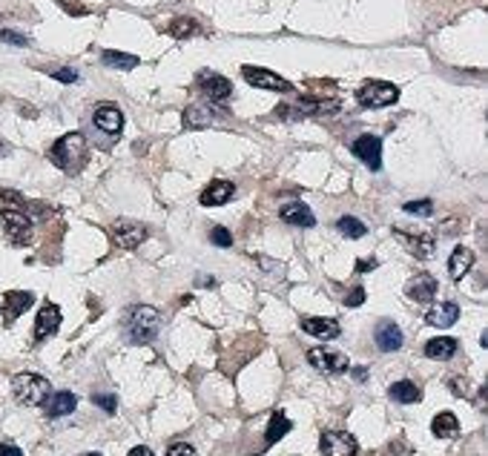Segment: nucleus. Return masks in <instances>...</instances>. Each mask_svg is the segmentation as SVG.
Instances as JSON below:
<instances>
[{
  "instance_id": "1",
  "label": "nucleus",
  "mask_w": 488,
  "mask_h": 456,
  "mask_svg": "<svg viewBox=\"0 0 488 456\" xmlns=\"http://www.w3.org/2000/svg\"><path fill=\"white\" fill-rule=\"evenodd\" d=\"M124 327H127V336H129L132 345H150L158 336L161 316H158V310L150 307V304H135V307L127 310Z\"/></svg>"
},
{
  "instance_id": "2",
  "label": "nucleus",
  "mask_w": 488,
  "mask_h": 456,
  "mask_svg": "<svg viewBox=\"0 0 488 456\" xmlns=\"http://www.w3.org/2000/svg\"><path fill=\"white\" fill-rule=\"evenodd\" d=\"M49 158L63 173H78L86 161V138L81 132H69V135L58 138L55 147L49 150Z\"/></svg>"
},
{
  "instance_id": "3",
  "label": "nucleus",
  "mask_w": 488,
  "mask_h": 456,
  "mask_svg": "<svg viewBox=\"0 0 488 456\" xmlns=\"http://www.w3.org/2000/svg\"><path fill=\"white\" fill-rule=\"evenodd\" d=\"M12 393L20 404L26 407H38V404H46V399H49V382H46L43 376L38 373H17L12 379Z\"/></svg>"
},
{
  "instance_id": "4",
  "label": "nucleus",
  "mask_w": 488,
  "mask_h": 456,
  "mask_svg": "<svg viewBox=\"0 0 488 456\" xmlns=\"http://www.w3.org/2000/svg\"><path fill=\"white\" fill-rule=\"evenodd\" d=\"M356 101L368 109H382V107H391L400 101V89L388 81H368L356 89Z\"/></svg>"
},
{
  "instance_id": "5",
  "label": "nucleus",
  "mask_w": 488,
  "mask_h": 456,
  "mask_svg": "<svg viewBox=\"0 0 488 456\" xmlns=\"http://www.w3.org/2000/svg\"><path fill=\"white\" fill-rule=\"evenodd\" d=\"M0 230L12 244H29L32 238V221L29 215H23L17 210H0Z\"/></svg>"
},
{
  "instance_id": "6",
  "label": "nucleus",
  "mask_w": 488,
  "mask_h": 456,
  "mask_svg": "<svg viewBox=\"0 0 488 456\" xmlns=\"http://www.w3.org/2000/svg\"><path fill=\"white\" fill-rule=\"evenodd\" d=\"M322 456H356L359 453V442L347 434V430H328L322 434Z\"/></svg>"
},
{
  "instance_id": "7",
  "label": "nucleus",
  "mask_w": 488,
  "mask_h": 456,
  "mask_svg": "<svg viewBox=\"0 0 488 456\" xmlns=\"http://www.w3.org/2000/svg\"><path fill=\"white\" fill-rule=\"evenodd\" d=\"M242 75H244V81L253 84L255 89H270V92H290V89H293L290 81L278 78L276 72L262 69V66H244V69H242Z\"/></svg>"
},
{
  "instance_id": "8",
  "label": "nucleus",
  "mask_w": 488,
  "mask_h": 456,
  "mask_svg": "<svg viewBox=\"0 0 488 456\" xmlns=\"http://www.w3.org/2000/svg\"><path fill=\"white\" fill-rule=\"evenodd\" d=\"M351 152L368 166V170H379L382 166V141L377 135H359L351 143Z\"/></svg>"
},
{
  "instance_id": "9",
  "label": "nucleus",
  "mask_w": 488,
  "mask_h": 456,
  "mask_svg": "<svg viewBox=\"0 0 488 456\" xmlns=\"http://www.w3.org/2000/svg\"><path fill=\"white\" fill-rule=\"evenodd\" d=\"M198 89H201L210 101H216V104L227 101L230 95H233V84H230L224 75H219V72H210V69L198 72Z\"/></svg>"
},
{
  "instance_id": "10",
  "label": "nucleus",
  "mask_w": 488,
  "mask_h": 456,
  "mask_svg": "<svg viewBox=\"0 0 488 456\" xmlns=\"http://www.w3.org/2000/svg\"><path fill=\"white\" fill-rule=\"evenodd\" d=\"M92 124H95L104 135H121L124 129V112L112 104H101L95 112H92Z\"/></svg>"
},
{
  "instance_id": "11",
  "label": "nucleus",
  "mask_w": 488,
  "mask_h": 456,
  "mask_svg": "<svg viewBox=\"0 0 488 456\" xmlns=\"http://www.w3.org/2000/svg\"><path fill=\"white\" fill-rule=\"evenodd\" d=\"M308 362L316 370H322V373H342V370H347V356L333 353V350H324V347L308 350Z\"/></svg>"
},
{
  "instance_id": "12",
  "label": "nucleus",
  "mask_w": 488,
  "mask_h": 456,
  "mask_svg": "<svg viewBox=\"0 0 488 456\" xmlns=\"http://www.w3.org/2000/svg\"><path fill=\"white\" fill-rule=\"evenodd\" d=\"M144 238H147V227L138 224V221H118L112 227V242L118 247H124V250L138 247Z\"/></svg>"
},
{
  "instance_id": "13",
  "label": "nucleus",
  "mask_w": 488,
  "mask_h": 456,
  "mask_svg": "<svg viewBox=\"0 0 488 456\" xmlns=\"http://www.w3.org/2000/svg\"><path fill=\"white\" fill-rule=\"evenodd\" d=\"M61 327V310L58 304L52 301H46L40 310H38V322H35V339L43 342V339H49V336H55Z\"/></svg>"
},
{
  "instance_id": "14",
  "label": "nucleus",
  "mask_w": 488,
  "mask_h": 456,
  "mask_svg": "<svg viewBox=\"0 0 488 456\" xmlns=\"http://www.w3.org/2000/svg\"><path fill=\"white\" fill-rule=\"evenodd\" d=\"M374 339H377V347L382 350V353H393V350H400L402 347V330L393 324V322H379L377 324V333H374Z\"/></svg>"
},
{
  "instance_id": "15",
  "label": "nucleus",
  "mask_w": 488,
  "mask_h": 456,
  "mask_svg": "<svg viewBox=\"0 0 488 456\" xmlns=\"http://www.w3.org/2000/svg\"><path fill=\"white\" fill-rule=\"evenodd\" d=\"M278 219H282L285 224H293V227H313V224H316L310 207H308V204H301V201H290V204H285L282 210H278Z\"/></svg>"
},
{
  "instance_id": "16",
  "label": "nucleus",
  "mask_w": 488,
  "mask_h": 456,
  "mask_svg": "<svg viewBox=\"0 0 488 456\" xmlns=\"http://www.w3.org/2000/svg\"><path fill=\"white\" fill-rule=\"evenodd\" d=\"M233 196H236V184L233 181H213L210 187H204L201 204L204 207H221V204H227Z\"/></svg>"
},
{
  "instance_id": "17",
  "label": "nucleus",
  "mask_w": 488,
  "mask_h": 456,
  "mask_svg": "<svg viewBox=\"0 0 488 456\" xmlns=\"http://www.w3.org/2000/svg\"><path fill=\"white\" fill-rule=\"evenodd\" d=\"M457 319H459V307L454 301H443V304L431 307L428 313H425V322L431 327H451Z\"/></svg>"
},
{
  "instance_id": "18",
  "label": "nucleus",
  "mask_w": 488,
  "mask_h": 456,
  "mask_svg": "<svg viewBox=\"0 0 488 456\" xmlns=\"http://www.w3.org/2000/svg\"><path fill=\"white\" fill-rule=\"evenodd\" d=\"M75 404H78V396H75V393L58 391V393L49 396V402H46V414H49L52 419H61V416H69V414H72Z\"/></svg>"
},
{
  "instance_id": "19",
  "label": "nucleus",
  "mask_w": 488,
  "mask_h": 456,
  "mask_svg": "<svg viewBox=\"0 0 488 456\" xmlns=\"http://www.w3.org/2000/svg\"><path fill=\"white\" fill-rule=\"evenodd\" d=\"M408 296H411L414 301H431V299L436 296V281H434V276L420 273L416 278H411V281H408Z\"/></svg>"
},
{
  "instance_id": "20",
  "label": "nucleus",
  "mask_w": 488,
  "mask_h": 456,
  "mask_svg": "<svg viewBox=\"0 0 488 456\" xmlns=\"http://www.w3.org/2000/svg\"><path fill=\"white\" fill-rule=\"evenodd\" d=\"M3 301H6V322H15V319L23 313V310L32 307L35 296H32L29 290H9V293L3 296Z\"/></svg>"
},
{
  "instance_id": "21",
  "label": "nucleus",
  "mask_w": 488,
  "mask_h": 456,
  "mask_svg": "<svg viewBox=\"0 0 488 456\" xmlns=\"http://www.w3.org/2000/svg\"><path fill=\"white\" fill-rule=\"evenodd\" d=\"M301 330L316 336V339H324V342H331L339 336V324L333 319H301Z\"/></svg>"
},
{
  "instance_id": "22",
  "label": "nucleus",
  "mask_w": 488,
  "mask_h": 456,
  "mask_svg": "<svg viewBox=\"0 0 488 456\" xmlns=\"http://www.w3.org/2000/svg\"><path fill=\"white\" fill-rule=\"evenodd\" d=\"M457 339H451V336H436V339H431L425 345V356L428 359H436V362H446V359H451L457 353Z\"/></svg>"
},
{
  "instance_id": "23",
  "label": "nucleus",
  "mask_w": 488,
  "mask_h": 456,
  "mask_svg": "<svg viewBox=\"0 0 488 456\" xmlns=\"http://www.w3.org/2000/svg\"><path fill=\"white\" fill-rule=\"evenodd\" d=\"M474 264V253L469 247H454L451 258H448V276L451 278H462Z\"/></svg>"
},
{
  "instance_id": "24",
  "label": "nucleus",
  "mask_w": 488,
  "mask_h": 456,
  "mask_svg": "<svg viewBox=\"0 0 488 456\" xmlns=\"http://www.w3.org/2000/svg\"><path fill=\"white\" fill-rule=\"evenodd\" d=\"M397 235H400V238H405V247H408L411 253H416L420 258H425V255H431V253H434V235H428V233L414 235V233L397 230Z\"/></svg>"
},
{
  "instance_id": "25",
  "label": "nucleus",
  "mask_w": 488,
  "mask_h": 456,
  "mask_svg": "<svg viewBox=\"0 0 488 456\" xmlns=\"http://www.w3.org/2000/svg\"><path fill=\"white\" fill-rule=\"evenodd\" d=\"M431 430H434V437H439V439H451V437L459 434V422H457V416L451 411H443V414L434 416Z\"/></svg>"
},
{
  "instance_id": "26",
  "label": "nucleus",
  "mask_w": 488,
  "mask_h": 456,
  "mask_svg": "<svg viewBox=\"0 0 488 456\" xmlns=\"http://www.w3.org/2000/svg\"><path fill=\"white\" fill-rule=\"evenodd\" d=\"M391 399L393 402H400V404H414V402H420V388L414 385V382H408V379H402V382H393L391 385Z\"/></svg>"
},
{
  "instance_id": "27",
  "label": "nucleus",
  "mask_w": 488,
  "mask_h": 456,
  "mask_svg": "<svg viewBox=\"0 0 488 456\" xmlns=\"http://www.w3.org/2000/svg\"><path fill=\"white\" fill-rule=\"evenodd\" d=\"M290 427H293V425H290V419H288L282 411L273 414V416H270V425H267V434H265V442H267V445H276L285 434H290Z\"/></svg>"
},
{
  "instance_id": "28",
  "label": "nucleus",
  "mask_w": 488,
  "mask_h": 456,
  "mask_svg": "<svg viewBox=\"0 0 488 456\" xmlns=\"http://www.w3.org/2000/svg\"><path fill=\"white\" fill-rule=\"evenodd\" d=\"M213 109L210 107H190L187 112H184V124H187L190 129H201V127H210L213 124Z\"/></svg>"
},
{
  "instance_id": "29",
  "label": "nucleus",
  "mask_w": 488,
  "mask_h": 456,
  "mask_svg": "<svg viewBox=\"0 0 488 456\" xmlns=\"http://www.w3.org/2000/svg\"><path fill=\"white\" fill-rule=\"evenodd\" d=\"M101 61L112 69H135L138 66V58L135 55H127V52H115V49H107L101 55Z\"/></svg>"
},
{
  "instance_id": "30",
  "label": "nucleus",
  "mask_w": 488,
  "mask_h": 456,
  "mask_svg": "<svg viewBox=\"0 0 488 456\" xmlns=\"http://www.w3.org/2000/svg\"><path fill=\"white\" fill-rule=\"evenodd\" d=\"M336 230H339L342 235H347V238H362V235L368 233V227H365L359 219H354V215H342V219L336 221Z\"/></svg>"
},
{
  "instance_id": "31",
  "label": "nucleus",
  "mask_w": 488,
  "mask_h": 456,
  "mask_svg": "<svg viewBox=\"0 0 488 456\" xmlns=\"http://www.w3.org/2000/svg\"><path fill=\"white\" fill-rule=\"evenodd\" d=\"M196 32H198V23L190 20V17H175V20L170 23V35H173V38H190V35H196Z\"/></svg>"
},
{
  "instance_id": "32",
  "label": "nucleus",
  "mask_w": 488,
  "mask_h": 456,
  "mask_svg": "<svg viewBox=\"0 0 488 456\" xmlns=\"http://www.w3.org/2000/svg\"><path fill=\"white\" fill-rule=\"evenodd\" d=\"M402 210L411 212V215H425V219H428V215L434 212V204H431L428 198H423V201H408Z\"/></svg>"
},
{
  "instance_id": "33",
  "label": "nucleus",
  "mask_w": 488,
  "mask_h": 456,
  "mask_svg": "<svg viewBox=\"0 0 488 456\" xmlns=\"http://www.w3.org/2000/svg\"><path fill=\"white\" fill-rule=\"evenodd\" d=\"M210 242H213L216 247H230V244H233V235H230L227 227H213V230H210Z\"/></svg>"
},
{
  "instance_id": "34",
  "label": "nucleus",
  "mask_w": 488,
  "mask_h": 456,
  "mask_svg": "<svg viewBox=\"0 0 488 456\" xmlns=\"http://www.w3.org/2000/svg\"><path fill=\"white\" fill-rule=\"evenodd\" d=\"M92 402H95L104 414H115V407H118V402H115L112 393H92Z\"/></svg>"
},
{
  "instance_id": "35",
  "label": "nucleus",
  "mask_w": 488,
  "mask_h": 456,
  "mask_svg": "<svg viewBox=\"0 0 488 456\" xmlns=\"http://www.w3.org/2000/svg\"><path fill=\"white\" fill-rule=\"evenodd\" d=\"M0 40H3V43H12V46H29L26 38L17 35V32H12V29H0Z\"/></svg>"
},
{
  "instance_id": "36",
  "label": "nucleus",
  "mask_w": 488,
  "mask_h": 456,
  "mask_svg": "<svg viewBox=\"0 0 488 456\" xmlns=\"http://www.w3.org/2000/svg\"><path fill=\"white\" fill-rule=\"evenodd\" d=\"M167 456H196V448L187 442H175V445H170Z\"/></svg>"
},
{
  "instance_id": "37",
  "label": "nucleus",
  "mask_w": 488,
  "mask_h": 456,
  "mask_svg": "<svg viewBox=\"0 0 488 456\" xmlns=\"http://www.w3.org/2000/svg\"><path fill=\"white\" fill-rule=\"evenodd\" d=\"M52 78L61 81V84H75V81H78V72H75V69H55Z\"/></svg>"
},
{
  "instance_id": "38",
  "label": "nucleus",
  "mask_w": 488,
  "mask_h": 456,
  "mask_svg": "<svg viewBox=\"0 0 488 456\" xmlns=\"http://www.w3.org/2000/svg\"><path fill=\"white\" fill-rule=\"evenodd\" d=\"M362 301H365V287H354V293L345 299V304H347V307H359Z\"/></svg>"
},
{
  "instance_id": "39",
  "label": "nucleus",
  "mask_w": 488,
  "mask_h": 456,
  "mask_svg": "<svg viewBox=\"0 0 488 456\" xmlns=\"http://www.w3.org/2000/svg\"><path fill=\"white\" fill-rule=\"evenodd\" d=\"M0 456H23V450L12 442H0Z\"/></svg>"
},
{
  "instance_id": "40",
  "label": "nucleus",
  "mask_w": 488,
  "mask_h": 456,
  "mask_svg": "<svg viewBox=\"0 0 488 456\" xmlns=\"http://www.w3.org/2000/svg\"><path fill=\"white\" fill-rule=\"evenodd\" d=\"M377 267V258H359L356 261V270L359 273H368V270H374Z\"/></svg>"
},
{
  "instance_id": "41",
  "label": "nucleus",
  "mask_w": 488,
  "mask_h": 456,
  "mask_svg": "<svg viewBox=\"0 0 488 456\" xmlns=\"http://www.w3.org/2000/svg\"><path fill=\"white\" fill-rule=\"evenodd\" d=\"M58 3H61L63 9H69V12H75V15H86V9L78 6V3H66V0H58Z\"/></svg>"
},
{
  "instance_id": "42",
  "label": "nucleus",
  "mask_w": 488,
  "mask_h": 456,
  "mask_svg": "<svg viewBox=\"0 0 488 456\" xmlns=\"http://www.w3.org/2000/svg\"><path fill=\"white\" fill-rule=\"evenodd\" d=\"M129 456H155V453H152L150 448H144V445H138V448L129 450Z\"/></svg>"
},
{
  "instance_id": "43",
  "label": "nucleus",
  "mask_w": 488,
  "mask_h": 456,
  "mask_svg": "<svg viewBox=\"0 0 488 456\" xmlns=\"http://www.w3.org/2000/svg\"><path fill=\"white\" fill-rule=\"evenodd\" d=\"M354 376H356V382H365V368H356Z\"/></svg>"
},
{
  "instance_id": "44",
  "label": "nucleus",
  "mask_w": 488,
  "mask_h": 456,
  "mask_svg": "<svg viewBox=\"0 0 488 456\" xmlns=\"http://www.w3.org/2000/svg\"><path fill=\"white\" fill-rule=\"evenodd\" d=\"M9 152V147H6V143H0V155H6Z\"/></svg>"
},
{
  "instance_id": "45",
  "label": "nucleus",
  "mask_w": 488,
  "mask_h": 456,
  "mask_svg": "<svg viewBox=\"0 0 488 456\" xmlns=\"http://www.w3.org/2000/svg\"><path fill=\"white\" fill-rule=\"evenodd\" d=\"M86 456H101V453H86Z\"/></svg>"
}]
</instances>
